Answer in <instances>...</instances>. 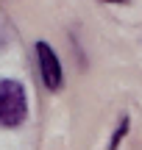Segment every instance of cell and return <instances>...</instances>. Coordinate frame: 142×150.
<instances>
[{"label":"cell","instance_id":"1","mask_svg":"<svg viewBox=\"0 0 142 150\" xmlns=\"http://www.w3.org/2000/svg\"><path fill=\"white\" fill-rule=\"evenodd\" d=\"M28 120V92L17 78L0 81V125L6 131L20 128Z\"/></svg>","mask_w":142,"mask_h":150},{"label":"cell","instance_id":"3","mask_svg":"<svg viewBox=\"0 0 142 150\" xmlns=\"http://www.w3.org/2000/svg\"><path fill=\"white\" fill-rule=\"evenodd\" d=\"M128 125H131V117L123 114L120 122H117V128H114V134H111V139H109V150H117V147H120V142L126 139V134H128Z\"/></svg>","mask_w":142,"mask_h":150},{"label":"cell","instance_id":"2","mask_svg":"<svg viewBox=\"0 0 142 150\" xmlns=\"http://www.w3.org/2000/svg\"><path fill=\"white\" fill-rule=\"evenodd\" d=\"M33 50H36V59H39V75H42L45 89L59 92L61 83H64V72H61V61L56 56V50L48 42H36Z\"/></svg>","mask_w":142,"mask_h":150}]
</instances>
